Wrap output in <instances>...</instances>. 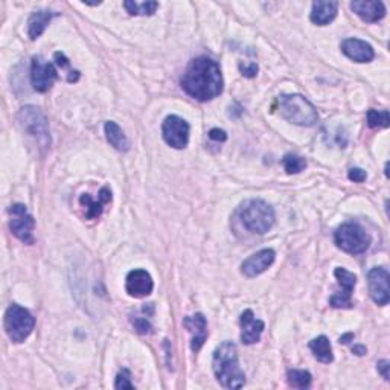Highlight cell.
Segmentation results:
<instances>
[{"label": "cell", "instance_id": "836d02e7", "mask_svg": "<svg viewBox=\"0 0 390 390\" xmlns=\"http://www.w3.org/2000/svg\"><path fill=\"white\" fill-rule=\"evenodd\" d=\"M377 369H378V372L382 375V378H384V380H389V369H390V363H389L387 360H381V361H378Z\"/></svg>", "mask_w": 390, "mask_h": 390}, {"label": "cell", "instance_id": "5bb4252c", "mask_svg": "<svg viewBox=\"0 0 390 390\" xmlns=\"http://www.w3.org/2000/svg\"><path fill=\"white\" fill-rule=\"evenodd\" d=\"M183 326L191 334V349L198 352L208 338V322L202 313L188 316L183 318Z\"/></svg>", "mask_w": 390, "mask_h": 390}, {"label": "cell", "instance_id": "484cf974", "mask_svg": "<svg viewBox=\"0 0 390 390\" xmlns=\"http://www.w3.org/2000/svg\"><path fill=\"white\" fill-rule=\"evenodd\" d=\"M282 165L288 174H299L307 168V160L297 154H287L283 155Z\"/></svg>", "mask_w": 390, "mask_h": 390}, {"label": "cell", "instance_id": "e575fe53", "mask_svg": "<svg viewBox=\"0 0 390 390\" xmlns=\"http://www.w3.org/2000/svg\"><path fill=\"white\" fill-rule=\"evenodd\" d=\"M352 352L356 354V356H365V354L367 352V349H366V346H361V345H357V346H354L352 347Z\"/></svg>", "mask_w": 390, "mask_h": 390}, {"label": "cell", "instance_id": "44dd1931", "mask_svg": "<svg viewBox=\"0 0 390 390\" xmlns=\"http://www.w3.org/2000/svg\"><path fill=\"white\" fill-rule=\"evenodd\" d=\"M56 16V12L49 11V10H41L35 11L32 16L28 20V35L31 40H37L41 34L45 32L47 25L51 23V20Z\"/></svg>", "mask_w": 390, "mask_h": 390}, {"label": "cell", "instance_id": "f1b7e54d", "mask_svg": "<svg viewBox=\"0 0 390 390\" xmlns=\"http://www.w3.org/2000/svg\"><path fill=\"white\" fill-rule=\"evenodd\" d=\"M115 389L118 390H125V389H134L133 386V382H131V377H130V372L127 371V369H124L122 372H119L118 373V377H116V381H115Z\"/></svg>", "mask_w": 390, "mask_h": 390}, {"label": "cell", "instance_id": "9c48e42d", "mask_svg": "<svg viewBox=\"0 0 390 390\" xmlns=\"http://www.w3.org/2000/svg\"><path fill=\"white\" fill-rule=\"evenodd\" d=\"M189 124L180 116L171 115L163 120L162 136L169 147L175 150H183L188 147L189 142Z\"/></svg>", "mask_w": 390, "mask_h": 390}, {"label": "cell", "instance_id": "30bf717a", "mask_svg": "<svg viewBox=\"0 0 390 390\" xmlns=\"http://www.w3.org/2000/svg\"><path fill=\"white\" fill-rule=\"evenodd\" d=\"M58 72L51 61H46L41 56H34L31 63V84L35 91L46 94L54 86Z\"/></svg>", "mask_w": 390, "mask_h": 390}, {"label": "cell", "instance_id": "d6986e66", "mask_svg": "<svg viewBox=\"0 0 390 390\" xmlns=\"http://www.w3.org/2000/svg\"><path fill=\"white\" fill-rule=\"evenodd\" d=\"M338 12V3L337 2H328V0H318V2L313 3V10H311V22L325 26L329 25L332 20L337 17Z\"/></svg>", "mask_w": 390, "mask_h": 390}, {"label": "cell", "instance_id": "52a82bcc", "mask_svg": "<svg viewBox=\"0 0 390 390\" xmlns=\"http://www.w3.org/2000/svg\"><path fill=\"white\" fill-rule=\"evenodd\" d=\"M334 241L338 249L351 254L365 253L371 246L369 233L357 223H345L340 226L334 235Z\"/></svg>", "mask_w": 390, "mask_h": 390}, {"label": "cell", "instance_id": "f546056e", "mask_svg": "<svg viewBox=\"0 0 390 390\" xmlns=\"http://www.w3.org/2000/svg\"><path fill=\"white\" fill-rule=\"evenodd\" d=\"M133 325H134V328H136V331L139 332V334H150V332H153L151 323L148 322L147 318H144V317H136V318H134Z\"/></svg>", "mask_w": 390, "mask_h": 390}, {"label": "cell", "instance_id": "1f68e13d", "mask_svg": "<svg viewBox=\"0 0 390 390\" xmlns=\"http://www.w3.org/2000/svg\"><path fill=\"white\" fill-rule=\"evenodd\" d=\"M239 70L244 76L253 78V76H257V74H258V66L254 65V63H249V65H243V63H241Z\"/></svg>", "mask_w": 390, "mask_h": 390}, {"label": "cell", "instance_id": "277c9868", "mask_svg": "<svg viewBox=\"0 0 390 390\" xmlns=\"http://www.w3.org/2000/svg\"><path fill=\"white\" fill-rule=\"evenodd\" d=\"M239 217L247 230L259 233V235H264V233L270 230L276 219L273 208L267 202L259 200V198L246 202L239 210Z\"/></svg>", "mask_w": 390, "mask_h": 390}, {"label": "cell", "instance_id": "8992f818", "mask_svg": "<svg viewBox=\"0 0 390 390\" xmlns=\"http://www.w3.org/2000/svg\"><path fill=\"white\" fill-rule=\"evenodd\" d=\"M3 326L11 342L23 343L34 331L35 318L26 308L20 307L17 303H12L5 311Z\"/></svg>", "mask_w": 390, "mask_h": 390}, {"label": "cell", "instance_id": "d590c367", "mask_svg": "<svg viewBox=\"0 0 390 390\" xmlns=\"http://www.w3.org/2000/svg\"><path fill=\"white\" fill-rule=\"evenodd\" d=\"M354 338V334H346V336H343V337H340V343H349V340H352Z\"/></svg>", "mask_w": 390, "mask_h": 390}, {"label": "cell", "instance_id": "e0dca14e", "mask_svg": "<svg viewBox=\"0 0 390 390\" xmlns=\"http://www.w3.org/2000/svg\"><path fill=\"white\" fill-rule=\"evenodd\" d=\"M340 47L347 58L356 63H371L375 58L373 47L360 39H346Z\"/></svg>", "mask_w": 390, "mask_h": 390}, {"label": "cell", "instance_id": "7a4b0ae2", "mask_svg": "<svg viewBox=\"0 0 390 390\" xmlns=\"http://www.w3.org/2000/svg\"><path fill=\"white\" fill-rule=\"evenodd\" d=\"M212 369L219 384L224 389H241L246 382V375L239 367L235 343L223 342L212 358Z\"/></svg>", "mask_w": 390, "mask_h": 390}, {"label": "cell", "instance_id": "9a60e30c", "mask_svg": "<svg viewBox=\"0 0 390 390\" xmlns=\"http://www.w3.org/2000/svg\"><path fill=\"white\" fill-rule=\"evenodd\" d=\"M274 259H276L274 250L272 249L259 250L241 264V272H243V274L247 276V278H254V276L264 273L268 267H272Z\"/></svg>", "mask_w": 390, "mask_h": 390}, {"label": "cell", "instance_id": "2e32d148", "mask_svg": "<svg viewBox=\"0 0 390 390\" xmlns=\"http://www.w3.org/2000/svg\"><path fill=\"white\" fill-rule=\"evenodd\" d=\"M241 340L244 345H254L261 340L262 332H264L266 325L259 318L254 317L252 310H246L241 314Z\"/></svg>", "mask_w": 390, "mask_h": 390}, {"label": "cell", "instance_id": "7c38bea8", "mask_svg": "<svg viewBox=\"0 0 390 390\" xmlns=\"http://www.w3.org/2000/svg\"><path fill=\"white\" fill-rule=\"evenodd\" d=\"M336 278L340 283V287H342V292L334 294L331 297V307L334 308H352V302H351V296L354 288H356V283H357V276L347 272L346 268L343 267H337L334 270Z\"/></svg>", "mask_w": 390, "mask_h": 390}, {"label": "cell", "instance_id": "cb8c5ba5", "mask_svg": "<svg viewBox=\"0 0 390 390\" xmlns=\"http://www.w3.org/2000/svg\"><path fill=\"white\" fill-rule=\"evenodd\" d=\"M288 384L294 389H308L311 386L313 377L308 371H301V369H292L287 373Z\"/></svg>", "mask_w": 390, "mask_h": 390}, {"label": "cell", "instance_id": "ffe728a7", "mask_svg": "<svg viewBox=\"0 0 390 390\" xmlns=\"http://www.w3.org/2000/svg\"><path fill=\"white\" fill-rule=\"evenodd\" d=\"M109 202H111V191L109 188L101 189L98 200H94L91 195H89V194H83L80 197V203H81V206L86 208V217L89 219H94V218H98L99 215H101L102 214V206Z\"/></svg>", "mask_w": 390, "mask_h": 390}, {"label": "cell", "instance_id": "4fadbf2b", "mask_svg": "<svg viewBox=\"0 0 390 390\" xmlns=\"http://www.w3.org/2000/svg\"><path fill=\"white\" fill-rule=\"evenodd\" d=\"M153 288H154L153 278L147 270L136 268V270H131L129 274H127L125 290L131 297L142 299V297L150 296L153 293Z\"/></svg>", "mask_w": 390, "mask_h": 390}, {"label": "cell", "instance_id": "3957f363", "mask_svg": "<svg viewBox=\"0 0 390 390\" xmlns=\"http://www.w3.org/2000/svg\"><path fill=\"white\" fill-rule=\"evenodd\" d=\"M278 102L282 118L294 125L313 127L318 120L316 107L302 95H281Z\"/></svg>", "mask_w": 390, "mask_h": 390}, {"label": "cell", "instance_id": "83f0119b", "mask_svg": "<svg viewBox=\"0 0 390 390\" xmlns=\"http://www.w3.org/2000/svg\"><path fill=\"white\" fill-rule=\"evenodd\" d=\"M55 61H56V65H58L61 69H67V72H69L67 74V81L69 83H76L78 80H80V72H78V70L70 69V63L65 56V54L56 52L55 54Z\"/></svg>", "mask_w": 390, "mask_h": 390}, {"label": "cell", "instance_id": "ac0fdd59", "mask_svg": "<svg viewBox=\"0 0 390 390\" xmlns=\"http://www.w3.org/2000/svg\"><path fill=\"white\" fill-rule=\"evenodd\" d=\"M351 10L367 23H375L386 16V6L377 0H356L351 3Z\"/></svg>", "mask_w": 390, "mask_h": 390}, {"label": "cell", "instance_id": "4dcf8cb0", "mask_svg": "<svg viewBox=\"0 0 390 390\" xmlns=\"http://www.w3.org/2000/svg\"><path fill=\"white\" fill-rule=\"evenodd\" d=\"M347 177H349V180L356 182V183H363L366 180L367 174H366L365 169L352 168V169H349V174H347Z\"/></svg>", "mask_w": 390, "mask_h": 390}, {"label": "cell", "instance_id": "d6a6232c", "mask_svg": "<svg viewBox=\"0 0 390 390\" xmlns=\"http://www.w3.org/2000/svg\"><path fill=\"white\" fill-rule=\"evenodd\" d=\"M209 138L212 140H217V142H224L226 139H228V134H226V131L219 130V129H212L209 131Z\"/></svg>", "mask_w": 390, "mask_h": 390}, {"label": "cell", "instance_id": "7402d4cb", "mask_svg": "<svg viewBox=\"0 0 390 390\" xmlns=\"http://www.w3.org/2000/svg\"><path fill=\"white\" fill-rule=\"evenodd\" d=\"M104 131H105V138H107L109 144L113 148H115V150H118V151H129L130 142H129V139H127L122 129H120V127L116 122H113V120H109V122H105Z\"/></svg>", "mask_w": 390, "mask_h": 390}, {"label": "cell", "instance_id": "ba28073f", "mask_svg": "<svg viewBox=\"0 0 390 390\" xmlns=\"http://www.w3.org/2000/svg\"><path fill=\"white\" fill-rule=\"evenodd\" d=\"M10 214L12 215L10 221V229L12 235L19 238L25 244H34V217L28 214L25 204H12L10 208Z\"/></svg>", "mask_w": 390, "mask_h": 390}, {"label": "cell", "instance_id": "6da1fadb", "mask_svg": "<svg viewBox=\"0 0 390 390\" xmlns=\"http://www.w3.org/2000/svg\"><path fill=\"white\" fill-rule=\"evenodd\" d=\"M182 89L200 102L210 101L223 91V75L217 61L198 56L186 67L182 78Z\"/></svg>", "mask_w": 390, "mask_h": 390}, {"label": "cell", "instance_id": "d4e9b609", "mask_svg": "<svg viewBox=\"0 0 390 390\" xmlns=\"http://www.w3.org/2000/svg\"><path fill=\"white\" fill-rule=\"evenodd\" d=\"M124 6H125V10L131 14V16H151V14H154L155 10H158L159 3L158 2L138 3V2H130V0H127V2H124Z\"/></svg>", "mask_w": 390, "mask_h": 390}, {"label": "cell", "instance_id": "5b68a950", "mask_svg": "<svg viewBox=\"0 0 390 390\" xmlns=\"http://www.w3.org/2000/svg\"><path fill=\"white\" fill-rule=\"evenodd\" d=\"M17 119L20 127L37 142L40 148L47 150L51 147V130H49L47 119L39 107H35V105L22 107L19 111Z\"/></svg>", "mask_w": 390, "mask_h": 390}, {"label": "cell", "instance_id": "603a6c76", "mask_svg": "<svg viewBox=\"0 0 390 390\" xmlns=\"http://www.w3.org/2000/svg\"><path fill=\"white\" fill-rule=\"evenodd\" d=\"M310 349L311 352L314 354V357L321 361V363H331L334 360V356H332V347L328 337L321 336L310 342Z\"/></svg>", "mask_w": 390, "mask_h": 390}, {"label": "cell", "instance_id": "4316f807", "mask_svg": "<svg viewBox=\"0 0 390 390\" xmlns=\"http://www.w3.org/2000/svg\"><path fill=\"white\" fill-rule=\"evenodd\" d=\"M389 111L387 110H369L367 125L371 129H387L389 127Z\"/></svg>", "mask_w": 390, "mask_h": 390}, {"label": "cell", "instance_id": "8fae6325", "mask_svg": "<svg viewBox=\"0 0 390 390\" xmlns=\"http://www.w3.org/2000/svg\"><path fill=\"white\" fill-rule=\"evenodd\" d=\"M389 279V272L382 267H373L372 270L367 273L369 294H371L372 301L380 305V307H384L390 301Z\"/></svg>", "mask_w": 390, "mask_h": 390}]
</instances>
